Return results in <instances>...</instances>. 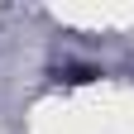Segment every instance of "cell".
<instances>
[{
    "label": "cell",
    "instance_id": "cell-1",
    "mask_svg": "<svg viewBox=\"0 0 134 134\" xmlns=\"http://www.w3.org/2000/svg\"><path fill=\"white\" fill-rule=\"evenodd\" d=\"M96 77H100V67H67L62 72L67 86H86V81H96Z\"/></svg>",
    "mask_w": 134,
    "mask_h": 134
}]
</instances>
